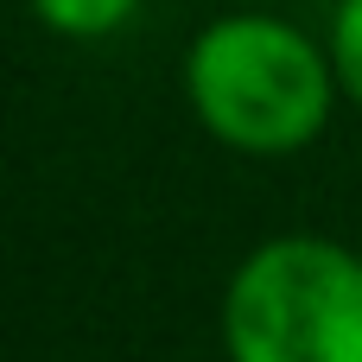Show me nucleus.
I'll return each instance as SVG.
<instances>
[{
  "instance_id": "f257e3e1",
  "label": "nucleus",
  "mask_w": 362,
  "mask_h": 362,
  "mask_svg": "<svg viewBox=\"0 0 362 362\" xmlns=\"http://www.w3.org/2000/svg\"><path fill=\"white\" fill-rule=\"evenodd\" d=\"M331 45H312L274 13H223L185 51V102L210 140L248 159H286L312 146L337 102Z\"/></svg>"
},
{
  "instance_id": "f03ea898",
  "label": "nucleus",
  "mask_w": 362,
  "mask_h": 362,
  "mask_svg": "<svg viewBox=\"0 0 362 362\" xmlns=\"http://www.w3.org/2000/svg\"><path fill=\"white\" fill-rule=\"evenodd\" d=\"M229 362H362V255L325 235L261 242L223 293Z\"/></svg>"
},
{
  "instance_id": "7ed1b4c3",
  "label": "nucleus",
  "mask_w": 362,
  "mask_h": 362,
  "mask_svg": "<svg viewBox=\"0 0 362 362\" xmlns=\"http://www.w3.org/2000/svg\"><path fill=\"white\" fill-rule=\"evenodd\" d=\"M25 6L57 38H115L140 13V0H25Z\"/></svg>"
},
{
  "instance_id": "20e7f679",
  "label": "nucleus",
  "mask_w": 362,
  "mask_h": 362,
  "mask_svg": "<svg viewBox=\"0 0 362 362\" xmlns=\"http://www.w3.org/2000/svg\"><path fill=\"white\" fill-rule=\"evenodd\" d=\"M331 70H337V89L362 108V0H337L331 13Z\"/></svg>"
}]
</instances>
